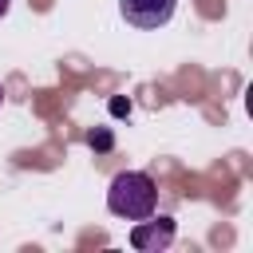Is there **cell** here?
I'll return each mask as SVG.
<instances>
[{
    "mask_svg": "<svg viewBox=\"0 0 253 253\" xmlns=\"http://www.w3.org/2000/svg\"><path fill=\"white\" fill-rule=\"evenodd\" d=\"M107 210L123 221H142L158 210V186L150 174L142 170H123L115 174L111 190H107Z\"/></svg>",
    "mask_w": 253,
    "mask_h": 253,
    "instance_id": "6da1fadb",
    "label": "cell"
},
{
    "mask_svg": "<svg viewBox=\"0 0 253 253\" xmlns=\"http://www.w3.org/2000/svg\"><path fill=\"white\" fill-rule=\"evenodd\" d=\"M174 8H178V0H119L123 20L138 32H154V28L170 24Z\"/></svg>",
    "mask_w": 253,
    "mask_h": 253,
    "instance_id": "7a4b0ae2",
    "label": "cell"
},
{
    "mask_svg": "<svg viewBox=\"0 0 253 253\" xmlns=\"http://www.w3.org/2000/svg\"><path fill=\"white\" fill-rule=\"evenodd\" d=\"M170 241H174V217H166V213H158V217L150 213V217L134 221V229H130V245L138 253H158Z\"/></svg>",
    "mask_w": 253,
    "mask_h": 253,
    "instance_id": "3957f363",
    "label": "cell"
},
{
    "mask_svg": "<svg viewBox=\"0 0 253 253\" xmlns=\"http://www.w3.org/2000/svg\"><path fill=\"white\" fill-rule=\"evenodd\" d=\"M87 146H95V150H111L115 146V138H111V130H87Z\"/></svg>",
    "mask_w": 253,
    "mask_h": 253,
    "instance_id": "277c9868",
    "label": "cell"
},
{
    "mask_svg": "<svg viewBox=\"0 0 253 253\" xmlns=\"http://www.w3.org/2000/svg\"><path fill=\"white\" fill-rule=\"evenodd\" d=\"M126 111H130L126 99H111V115H126Z\"/></svg>",
    "mask_w": 253,
    "mask_h": 253,
    "instance_id": "5b68a950",
    "label": "cell"
},
{
    "mask_svg": "<svg viewBox=\"0 0 253 253\" xmlns=\"http://www.w3.org/2000/svg\"><path fill=\"white\" fill-rule=\"evenodd\" d=\"M4 12H8V0H0V16H4Z\"/></svg>",
    "mask_w": 253,
    "mask_h": 253,
    "instance_id": "8992f818",
    "label": "cell"
},
{
    "mask_svg": "<svg viewBox=\"0 0 253 253\" xmlns=\"http://www.w3.org/2000/svg\"><path fill=\"white\" fill-rule=\"evenodd\" d=\"M0 103H4V87H0Z\"/></svg>",
    "mask_w": 253,
    "mask_h": 253,
    "instance_id": "52a82bcc",
    "label": "cell"
}]
</instances>
